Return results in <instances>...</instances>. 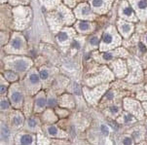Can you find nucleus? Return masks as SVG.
I'll use <instances>...</instances> for the list:
<instances>
[{
  "instance_id": "f257e3e1",
  "label": "nucleus",
  "mask_w": 147,
  "mask_h": 145,
  "mask_svg": "<svg viewBox=\"0 0 147 145\" xmlns=\"http://www.w3.org/2000/svg\"><path fill=\"white\" fill-rule=\"evenodd\" d=\"M124 108L125 110H127L129 113L132 114L136 119L140 120L143 118L144 116V110L143 107L141 106V104L139 103L137 100L132 98H125L124 99Z\"/></svg>"
},
{
  "instance_id": "f03ea898",
  "label": "nucleus",
  "mask_w": 147,
  "mask_h": 145,
  "mask_svg": "<svg viewBox=\"0 0 147 145\" xmlns=\"http://www.w3.org/2000/svg\"><path fill=\"white\" fill-rule=\"evenodd\" d=\"M23 94L17 87L12 88L10 90V99L12 101V104L16 108L20 107L23 103Z\"/></svg>"
},
{
  "instance_id": "7ed1b4c3",
  "label": "nucleus",
  "mask_w": 147,
  "mask_h": 145,
  "mask_svg": "<svg viewBox=\"0 0 147 145\" xmlns=\"http://www.w3.org/2000/svg\"><path fill=\"white\" fill-rule=\"evenodd\" d=\"M45 106H46V98L43 92H40L37 94L36 99H35V111L40 112L41 110H43Z\"/></svg>"
},
{
  "instance_id": "20e7f679",
  "label": "nucleus",
  "mask_w": 147,
  "mask_h": 145,
  "mask_svg": "<svg viewBox=\"0 0 147 145\" xmlns=\"http://www.w3.org/2000/svg\"><path fill=\"white\" fill-rule=\"evenodd\" d=\"M18 145H34V137L31 134H21L18 137Z\"/></svg>"
},
{
  "instance_id": "39448f33",
  "label": "nucleus",
  "mask_w": 147,
  "mask_h": 145,
  "mask_svg": "<svg viewBox=\"0 0 147 145\" xmlns=\"http://www.w3.org/2000/svg\"><path fill=\"white\" fill-rule=\"evenodd\" d=\"M40 84V79H39V75L36 72H31L28 75L27 78V85L31 86V90H34L33 88L35 86H39Z\"/></svg>"
},
{
  "instance_id": "423d86ee",
  "label": "nucleus",
  "mask_w": 147,
  "mask_h": 145,
  "mask_svg": "<svg viewBox=\"0 0 147 145\" xmlns=\"http://www.w3.org/2000/svg\"><path fill=\"white\" fill-rule=\"evenodd\" d=\"M119 119H121V122L124 124H134L137 121V119L129 112H124L120 116Z\"/></svg>"
},
{
  "instance_id": "0eeeda50",
  "label": "nucleus",
  "mask_w": 147,
  "mask_h": 145,
  "mask_svg": "<svg viewBox=\"0 0 147 145\" xmlns=\"http://www.w3.org/2000/svg\"><path fill=\"white\" fill-rule=\"evenodd\" d=\"M27 66H28V63L25 59H19V61H16L15 63H14V68H15L17 71H20V72H23V71L27 70Z\"/></svg>"
},
{
  "instance_id": "6e6552de",
  "label": "nucleus",
  "mask_w": 147,
  "mask_h": 145,
  "mask_svg": "<svg viewBox=\"0 0 147 145\" xmlns=\"http://www.w3.org/2000/svg\"><path fill=\"white\" fill-rule=\"evenodd\" d=\"M47 132H48V134L52 137H58L61 136V130L58 129L55 126H50L47 129Z\"/></svg>"
},
{
  "instance_id": "1a4fd4ad",
  "label": "nucleus",
  "mask_w": 147,
  "mask_h": 145,
  "mask_svg": "<svg viewBox=\"0 0 147 145\" xmlns=\"http://www.w3.org/2000/svg\"><path fill=\"white\" fill-rule=\"evenodd\" d=\"M23 118L21 114H17V115H14L13 118H12V123L15 127H21L23 125Z\"/></svg>"
},
{
  "instance_id": "9d476101",
  "label": "nucleus",
  "mask_w": 147,
  "mask_h": 145,
  "mask_svg": "<svg viewBox=\"0 0 147 145\" xmlns=\"http://www.w3.org/2000/svg\"><path fill=\"white\" fill-rule=\"evenodd\" d=\"M22 45H23V40L21 37H15L11 43L12 48L14 50H19L21 47H22Z\"/></svg>"
},
{
  "instance_id": "9b49d317",
  "label": "nucleus",
  "mask_w": 147,
  "mask_h": 145,
  "mask_svg": "<svg viewBox=\"0 0 147 145\" xmlns=\"http://www.w3.org/2000/svg\"><path fill=\"white\" fill-rule=\"evenodd\" d=\"M120 29L121 31L124 33L125 35L129 34L132 30V25L131 23H121V25H120Z\"/></svg>"
},
{
  "instance_id": "f8f14e48",
  "label": "nucleus",
  "mask_w": 147,
  "mask_h": 145,
  "mask_svg": "<svg viewBox=\"0 0 147 145\" xmlns=\"http://www.w3.org/2000/svg\"><path fill=\"white\" fill-rule=\"evenodd\" d=\"M122 15L126 18H131L134 15V11L130 6H124L122 8Z\"/></svg>"
},
{
  "instance_id": "ddd939ff",
  "label": "nucleus",
  "mask_w": 147,
  "mask_h": 145,
  "mask_svg": "<svg viewBox=\"0 0 147 145\" xmlns=\"http://www.w3.org/2000/svg\"><path fill=\"white\" fill-rule=\"evenodd\" d=\"M113 40H114V37H113V35L111 34L110 32H106V33H104V34H103L102 41H103L105 44H110V43H112Z\"/></svg>"
},
{
  "instance_id": "4468645a",
  "label": "nucleus",
  "mask_w": 147,
  "mask_h": 145,
  "mask_svg": "<svg viewBox=\"0 0 147 145\" xmlns=\"http://www.w3.org/2000/svg\"><path fill=\"white\" fill-rule=\"evenodd\" d=\"M38 126V120L36 118H30L29 120L27 121V127L29 128L30 130H34L35 128Z\"/></svg>"
},
{
  "instance_id": "2eb2a0df",
  "label": "nucleus",
  "mask_w": 147,
  "mask_h": 145,
  "mask_svg": "<svg viewBox=\"0 0 147 145\" xmlns=\"http://www.w3.org/2000/svg\"><path fill=\"white\" fill-rule=\"evenodd\" d=\"M57 39L59 40V42H61V43H63V42L67 41L68 40V34L67 32L65 31H61L58 34V36H57Z\"/></svg>"
},
{
  "instance_id": "dca6fc26",
  "label": "nucleus",
  "mask_w": 147,
  "mask_h": 145,
  "mask_svg": "<svg viewBox=\"0 0 147 145\" xmlns=\"http://www.w3.org/2000/svg\"><path fill=\"white\" fill-rule=\"evenodd\" d=\"M142 135H143V134H142L141 130H136L134 132H132V138L134 139V141L136 142H138L142 139Z\"/></svg>"
},
{
  "instance_id": "f3484780",
  "label": "nucleus",
  "mask_w": 147,
  "mask_h": 145,
  "mask_svg": "<svg viewBox=\"0 0 147 145\" xmlns=\"http://www.w3.org/2000/svg\"><path fill=\"white\" fill-rule=\"evenodd\" d=\"M90 27H91V25H90L88 23L80 22L78 23V29H79L80 31H87V30L90 29Z\"/></svg>"
},
{
  "instance_id": "a211bd4d",
  "label": "nucleus",
  "mask_w": 147,
  "mask_h": 145,
  "mask_svg": "<svg viewBox=\"0 0 147 145\" xmlns=\"http://www.w3.org/2000/svg\"><path fill=\"white\" fill-rule=\"evenodd\" d=\"M1 134L2 137H5V138H7L10 135V130H9V128L6 125H3V124L1 125Z\"/></svg>"
},
{
  "instance_id": "6ab92c4d",
  "label": "nucleus",
  "mask_w": 147,
  "mask_h": 145,
  "mask_svg": "<svg viewBox=\"0 0 147 145\" xmlns=\"http://www.w3.org/2000/svg\"><path fill=\"white\" fill-rule=\"evenodd\" d=\"M80 15L83 16V17H88L89 15H91V10H90V8L86 5L82 6L81 8H80Z\"/></svg>"
},
{
  "instance_id": "aec40b11",
  "label": "nucleus",
  "mask_w": 147,
  "mask_h": 145,
  "mask_svg": "<svg viewBox=\"0 0 147 145\" xmlns=\"http://www.w3.org/2000/svg\"><path fill=\"white\" fill-rule=\"evenodd\" d=\"M123 145H134V140L131 136H125L122 140Z\"/></svg>"
},
{
  "instance_id": "412c9836",
  "label": "nucleus",
  "mask_w": 147,
  "mask_h": 145,
  "mask_svg": "<svg viewBox=\"0 0 147 145\" xmlns=\"http://www.w3.org/2000/svg\"><path fill=\"white\" fill-rule=\"evenodd\" d=\"M104 3H105L104 0H93V1H92V5L96 9H98L100 8V7H102L104 5Z\"/></svg>"
},
{
  "instance_id": "4be33fe9",
  "label": "nucleus",
  "mask_w": 147,
  "mask_h": 145,
  "mask_svg": "<svg viewBox=\"0 0 147 145\" xmlns=\"http://www.w3.org/2000/svg\"><path fill=\"white\" fill-rule=\"evenodd\" d=\"M5 76L6 78L8 79L10 82H14V81H16L18 79V76H17L14 72H10V71H8V72L5 73Z\"/></svg>"
},
{
  "instance_id": "5701e85b",
  "label": "nucleus",
  "mask_w": 147,
  "mask_h": 145,
  "mask_svg": "<svg viewBox=\"0 0 147 145\" xmlns=\"http://www.w3.org/2000/svg\"><path fill=\"white\" fill-rule=\"evenodd\" d=\"M136 6L140 10H145V9H147V1L146 0H138L136 2Z\"/></svg>"
},
{
  "instance_id": "b1692460",
  "label": "nucleus",
  "mask_w": 147,
  "mask_h": 145,
  "mask_svg": "<svg viewBox=\"0 0 147 145\" xmlns=\"http://www.w3.org/2000/svg\"><path fill=\"white\" fill-rule=\"evenodd\" d=\"M108 111L112 114V115H117V114L120 113V108H119V106H117V105H112L109 107Z\"/></svg>"
},
{
  "instance_id": "393cba45",
  "label": "nucleus",
  "mask_w": 147,
  "mask_h": 145,
  "mask_svg": "<svg viewBox=\"0 0 147 145\" xmlns=\"http://www.w3.org/2000/svg\"><path fill=\"white\" fill-rule=\"evenodd\" d=\"M9 107H10V104H9V102L7 101L6 98L2 97V99H1V110L2 111L7 110V109H9Z\"/></svg>"
},
{
  "instance_id": "a878e982",
  "label": "nucleus",
  "mask_w": 147,
  "mask_h": 145,
  "mask_svg": "<svg viewBox=\"0 0 147 145\" xmlns=\"http://www.w3.org/2000/svg\"><path fill=\"white\" fill-rule=\"evenodd\" d=\"M40 77H41L42 80H47L49 77V73L46 69H42L40 71Z\"/></svg>"
},
{
  "instance_id": "bb28decb",
  "label": "nucleus",
  "mask_w": 147,
  "mask_h": 145,
  "mask_svg": "<svg viewBox=\"0 0 147 145\" xmlns=\"http://www.w3.org/2000/svg\"><path fill=\"white\" fill-rule=\"evenodd\" d=\"M56 104H57V99L55 98L54 96H50L48 98V106L53 107V106H55Z\"/></svg>"
},
{
  "instance_id": "cd10ccee",
  "label": "nucleus",
  "mask_w": 147,
  "mask_h": 145,
  "mask_svg": "<svg viewBox=\"0 0 147 145\" xmlns=\"http://www.w3.org/2000/svg\"><path fill=\"white\" fill-rule=\"evenodd\" d=\"M100 129H101V132H102V134H103L104 135H108V134H109V129H108L107 126L101 125Z\"/></svg>"
},
{
  "instance_id": "c85d7f7f",
  "label": "nucleus",
  "mask_w": 147,
  "mask_h": 145,
  "mask_svg": "<svg viewBox=\"0 0 147 145\" xmlns=\"http://www.w3.org/2000/svg\"><path fill=\"white\" fill-rule=\"evenodd\" d=\"M102 58L104 61H110V59H113V55L111 53H105V54H103Z\"/></svg>"
},
{
  "instance_id": "c756f323",
  "label": "nucleus",
  "mask_w": 147,
  "mask_h": 145,
  "mask_svg": "<svg viewBox=\"0 0 147 145\" xmlns=\"http://www.w3.org/2000/svg\"><path fill=\"white\" fill-rule=\"evenodd\" d=\"M113 97H114V94H113V92L109 91L106 92L105 94V98L106 99H109V100H111V99H113Z\"/></svg>"
},
{
  "instance_id": "7c9ffc66",
  "label": "nucleus",
  "mask_w": 147,
  "mask_h": 145,
  "mask_svg": "<svg viewBox=\"0 0 147 145\" xmlns=\"http://www.w3.org/2000/svg\"><path fill=\"white\" fill-rule=\"evenodd\" d=\"M90 42H91V44L93 45V46H96V45L98 44V39L96 37H93V38H91Z\"/></svg>"
},
{
  "instance_id": "2f4dec72",
  "label": "nucleus",
  "mask_w": 147,
  "mask_h": 145,
  "mask_svg": "<svg viewBox=\"0 0 147 145\" xmlns=\"http://www.w3.org/2000/svg\"><path fill=\"white\" fill-rule=\"evenodd\" d=\"M142 107H143L144 113L147 115V102H143V103H142Z\"/></svg>"
},
{
  "instance_id": "473e14b6",
  "label": "nucleus",
  "mask_w": 147,
  "mask_h": 145,
  "mask_svg": "<svg viewBox=\"0 0 147 145\" xmlns=\"http://www.w3.org/2000/svg\"><path fill=\"white\" fill-rule=\"evenodd\" d=\"M72 46L74 47V48H79L80 44H79V42H78V41H74V42H73V44H72Z\"/></svg>"
},
{
  "instance_id": "72a5a7b5",
  "label": "nucleus",
  "mask_w": 147,
  "mask_h": 145,
  "mask_svg": "<svg viewBox=\"0 0 147 145\" xmlns=\"http://www.w3.org/2000/svg\"><path fill=\"white\" fill-rule=\"evenodd\" d=\"M138 97H139V98H142V97H143V94H142V92H141V94H139ZM144 100H147V94H144Z\"/></svg>"
},
{
  "instance_id": "f704fd0d",
  "label": "nucleus",
  "mask_w": 147,
  "mask_h": 145,
  "mask_svg": "<svg viewBox=\"0 0 147 145\" xmlns=\"http://www.w3.org/2000/svg\"><path fill=\"white\" fill-rule=\"evenodd\" d=\"M139 48H140L141 52H145V47L143 46V44L142 43H139Z\"/></svg>"
},
{
  "instance_id": "c9c22d12",
  "label": "nucleus",
  "mask_w": 147,
  "mask_h": 145,
  "mask_svg": "<svg viewBox=\"0 0 147 145\" xmlns=\"http://www.w3.org/2000/svg\"><path fill=\"white\" fill-rule=\"evenodd\" d=\"M145 41L147 42V35H146V37H145Z\"/></svg>"
},
{
  "instance_id": "e433bc0d",
  "label": "nucleus",
  "mask_w": 147,
  "mask_h": 145,
  "mask_svg": "<svg viewBox=\"0 0 147 145\" xmlns=\"http://www.w3.org/2000/svg\"><path fill=\"white\" fill-rule=\"evenodd\" d=\"M145 90H146V91H147V85H146V87H145Z\"/></svg>"
},
{
  "instance_id": "4c0bfd02",
  "label": "nucleus",
  "mask_w": 147,
  "mask_h": 145,
  "mask_svg": "<svg viewBox=\"0 0 147 145\" xmlns=\"http://www.w3.org/2000/svg\"><path fill=\"white\" fill-rule=\"evenodd\" d=\"M146 134H147V130H146Z\"/></svg>"
}]
</instances>
